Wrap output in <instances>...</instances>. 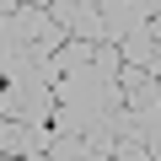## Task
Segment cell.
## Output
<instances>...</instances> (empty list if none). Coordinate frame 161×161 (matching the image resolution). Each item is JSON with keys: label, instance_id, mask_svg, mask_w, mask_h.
Segmentation results:
<instances>
[{"label": "cell", "instance_id": "6da1fadb", "mask_svg": "<svg viewBox=\"0 0 161 161\" xmlns=\"http://www.w3.org/2000/svg\"><path fill=\"white\" fill-rule=\"evenodd\" d=\"M0 38H16V43H38L48 54H59L70 43V27L54 16V6H32V0H22V6L0 11Z\"/></svg>", "mask_w": 161, "mask_h": 161}, {"label": "cell", "instance_id": "7a4b0ae2", "mask_svg": "<svg viewBox=\"0 0 161 161\" xmlns=\"http://www.w3.org/2000/svg\"><path fill=\"white\" fill-rule=\"evenodd\" d=\"M54 16L70 27V38H86V43H108V16L97 0H54Z\"/></svg>", "mask_w": 161, "mask_h": 161}, {"label": "cell", "instance_id": "3957f363", "mask_svg": "<svg viewBox=\"0 0 161 161\" xmlns=\"http://www.w3.org/2000/svg\"><path fill=\"white\" fill-rule=\"evenodd\" d=\"M124 102L134 108V113H156L161 108V75L156 70H145V64H134V59H124Z\"/></svg>", "mask_w": 161, "mask_h": 161}, {"label": "cell", "instance_id": "277c9868", "mask_svg": "<svg viewBox=\"0 0 161 161\" xmlns=\"http://www.w3.org/2000/svg\"><path fill=\"white\" fill-rule=\"evenodd\" d=\"M140 118H145V150L161 156V108H156V113H140Z\"/></svg>", "mask_w": 161, "mask_h": 161}]
</instances>
